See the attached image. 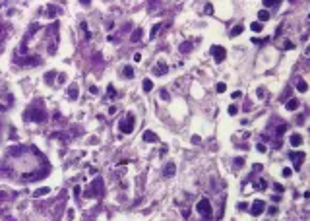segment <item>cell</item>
<instances>
[{
    "label": "cell",
    "instance_id": "7c38bea8",
    "mask_svg": "<svg viewBox=\"0 0 310 221\" xmlns=\"http://www.w3.org/2000/svg\"><path fill=\"white\" fill-rule=\"evenodd\" d=\"M141 37H144V29L138 27V29H134V31H132V37H130V41H132V43H138Z\"/></svg>",
    "mask_w": 310,
    "mask_h": 221
},
{
    "label": "cell",
    "instance_id": "d590c367",
    "mask_svg": "<svg viewBox=\"0 0 310 221\" xmlns=\"http://www.w3.org/2000/svg\"><path fill=\"white\" fill-rule=\"evenodd\" d=\"M291 175H293V169L285 167V169H283V177H291Z\"/></svg>",
    "mask_w": 310,
    "mask_h": 221
},
{
    "label": "cell",
    "instance_id": "603a6c76",
    "mask_svg": "<svg viewBox=\"0 0 310 221\" xmlns=\"http://www.w3.org/2000/svg\"><path fill=\"white\" fill-rule=\"evenodd\" d=\"M258 18H260V23H262V22H267V19H270V12H267V10H260V12H258Z\"/></svg>",
    "mask_w": 310,
    "mask_h": 221
},
{
    "label": "cell",
    "instance_id": "7bdbcfd3",
    "mask_svg": "<svg viewBox=\"0 0 310 221\" xmlns=\"http://www.w3.org/2000/svg\"><path fill=\"white\" fill-rule=\"evenodd\" d=\"M80 192H82V188H80V186H74V196H76V198L80 196Z\"/></svg>",
    "mask_w": 310,
    "mask_h": 221
},
{
    "label": "cell",
    "instance_id": "8d00e7d4",
    "mask_svg": "<svg viewBox=\"0 0 310 221\" xmlns=\"http://www.w3.org/2000/svg\"><path fill=\"white\" fill-rule=\"evenodd\" d=\"M258 151H260V153H266V151H267V146H264V144H258Z\"/></svg>",
    "mask_w": 310,
    "mask_h": 221
},
{
    "label": "cell",
    "instance_id": "ab89813d",
    "mask_svg": "<svg viewBox=\"0 0 310 221\" xmlns=\"http://www.w3.org/2000/svg\"><path fill=\"white\" fill-rule=\"evenodd\" d=\"M267 213H270V215H275V213H277V208H275V206H271L270 209H267Z\"/></svg>",
    "mask_w": 310,
    "mask_h": 221
},
{
    "label": "cell",
    "instance_id": "7402d4cb",
    "mask_svg": "<svg viewBox=\"0 0 310 221\" xmlns=\"http://www.w3.org/2000/svg\"><path fill=\"white\" fill-rule=\"evenodd\" d=\"M49 192H51L49 188H47V186H43V188H39V190H35V192H33V196H35V198H41V196H47Z\"/></svg>",
    "mask_w": 310,
    "mask_h": 221
},
{
    "label": "cell",
    "instance_id": "836d02e7",
    "mask_svg": "<svg viewBox=\"0 0 310 221\" xmlns=\"http://www.w3.org/2000/svg\"><path fill=\"white\" fill-rule=\"evenodd\" d=\"M239 113V107L236 105H229V114H236Z\"/></svg>",
    "mask_w": 310,
    "mask_h": 221
},
{
    "label": "cell",
    "instance_id": "5bb4252c",
    "mask_svg": "<svg viewBox=\"0 0 310 221\" xmlns=\"http://www.w3.org/2000/svg\"><path fill=\"white\" fill-rule=\"evenodd\" d=\"M56 12H58V6H54V4H49V8L45 10V16H47V18H54Z\"/></svg>",
    "mask_w": 310,
    "mask_h": 221
},
{
    "label": "cell",
    "instance_id": "ffe728a7",
    "mask_svg": "<svg viewBox=\"0 0 310 221\" xmlns=\"http://www.w3.org/2000/svg\"><path fill=\"white\" fill-rule=\"evenodd\" d=\"M159 138H157V134H153V132H144V142H157Z\"/></svg>",
    "mask_w": 310,
    "mask_h": 221
},
{
    "label": "cell",
    "instance_id": "7dc6e473",
    "mask_svg": "<svg viewBox=\"0 0 310 221\" xmlns=\"http://www.w3.org/2000/svg\"><path fill=\"white\" fill-rule=\"evenodd\" d=\"M2 35H4V25L0 23V39H2Z\"/></svg>",
    "mask_w": 310,
    "mask_h": 221
},
{
    "label": "cell",
    "instance_id": "d4e9b609",
    "mask_svg": "<svg viewBox=\"0 0 310 221\" xmlns=\"http://www.w3.org/2000/svg\"><path fill=\"white\" fill-rule=\"evenodd\" d=\"M242 31H244V27H242V25H235V27L231 29V37H236V35H240Z\"/></svg>",
    "mask_w": 310,
    "mask_h": 221
},
{
    "label": "cell",
    "instance_id": "f6af8a7d",
    "mask_svg": "<svg viewBox=\"0 0 310 221\" xmlns=\"http://www.w3.org/2000/svg\"><path fill=\"white\" fill-rule=\"evenodd\" d=\"M134 60H136V62L141 60V54H140V52H136V54H134Z\"/></svg>",
    "mask_w": 310,
    "mask_h": 221
},
{
    "label": "cell",
    "instance_id": "f1b7e54d",
    "mask_svg": "<svg viewBox=\"0 0 310 221\" xmlns=\"http://www.w3.org/2000/svg\"><path fill=\"white\" fill-rule=\"evenodd\" d=\"M54 78H56V72H49V74H47V76H45V82L52 83V82H54Z\"/></svg>",
    "mask_w": 310,
    "mask_h": 221
},
{
    "label": "cell",
    "instance_id": "ac0fdd59",
    "mask_svg": "<svg viewBox=\"0 0 310 221\" xmlns=\"http://www.w3.org/2000/svg\"><path fill=\"white\" fill-rule=\"evenodd\" d=\"M122 76H124V78H128V80H132V78H134V68H132V66H124Z\"/></svg>",
    "mask_w": 310,
    "mask_h": 221
},
{
    "label": "cell",
    "instance_id": "f35d334b",
    "mask_svg": "<svg viewBox=\"0 0 310 221\" xmlns=\"http://www.w3.org/2000/svg\"><path fill=\"white\" fill-rule=\"evenodd\" d=\"M182 217H184V219H188V217H190V209H182Z\"/></svg>",
    "mask_w": 310,
    "mask_h": 221
},
{
    "label": "cell",
    "instance_id": "8992f818",
    "mask_svg": "<svg viewBox=\"0 0 310 221\" xmlns=\"http://www.w3.org/2000/svg\"><path fill=\"white\" fill-rule=\"evenodd\" d=\"M211 54H213V60L219 64V62H223V60H225V56H227V51H225L223 47L213 45V47H211Z\"/></svg>",
    "mask_w": 310,
    "mask_h": 221
},
{
    "label": "cell",
    "instance_id": "5b68a950",
    "mask_svg": "<svg viewBox=\"0 0 310 221\" xmlns=\"http://www.w3.org/2000/svg\"><path fill=\"white\" fill-rule=\"evenodd\" d=\"M289 157H291V161L295 163V171H301L302 161L306 159V153H304V151H291V153H289Z\"/></svg>",
    "mask_w": 310,
    "mask_h": 221
},
{
    "label": "cell",
    "instance_id": "3957f363",
    "mask_svg": "<svg viewBox=\"0 0 310 221\" xmlns=\"http://www.w3.org/2000/svg\"><path fill=\"white\" fill-rule=\"evenodd\" d=\"M103 192H105V188H103V181L97 177L95 181L91 182V186H89V190L85 192V196H87V198H93V196H101Z\"/></svg>",
    "mask_w": 310,
    "mask_h": 221
},
{
    "label": "cell",
    "instance_id": "d6986e66",
    "mask_svg": "<svg viewBox=\"0 0 310 221\" xmlns=\"http://www.w3.org/2000/svg\"><path fill=\"white\" fill-rule=\"evenodd\" d=\"M141 86H144V91H145V93H149L151 89H153V82H151L149 78H145V80L141 82Z\"/></svg>",
    "mask_w": 310,
    "mask_h": 221
},
{
    "label": "cell",
    "instance_id": "4fadbf2b",
    "mask_svg": "<svg viewBox=\"0 0 310 221\" xmlns=\"http://www.w3.org/2000/svg\"><path fill=\"white\" fill-rule=\"evenodd\" d=\"M298 105H301V103H298V99L293 97V99H289V101L285 103V109H287V111H297Z\"/></svg>",
    "mask_w": 310,
    "mask_h": 221
},
{
    "label": "cell",
    "instance_id": "bcb514c9",
    "mask_svg": "<svg viewBox=\"0 0 310 221\" xmlns=\"http://www.w3.org/2000/svg\"><path fill=\"white\" fill-rule=\"evenodd\" d=\"M264 95H266V93H264V89L258 87V97H264Z\"/></svg>",
    "mask_w": 310,
    "mask_h": 221
},
{
    "label": "cell",
    "instance_id": "cb8c5ba5",
    "mask_svg": "<svg viewBox=\"0 0 310 221\" xmlns=\"http://www.w3.org/2000/svg\"><path fill=\"white\" fill-rule=\"evenodd\" d=\"M107 97H109V99H114V97H117V89H114V86H111V83L107 86Z\"/></svg>",
    "mask_w": 310,
    "mask_h": 221
},
{
    "label": "cell",
    "instance_id": "30bf717a",
    "mask_svg": "<svg viewBox=\"0 0 310 221\" xmlns=\"http://www.w3.org/2000/svg\"><path fill=\"white\" fill-rule=\"evenodd\" d=\"M39 62H41L39 56H27V58H19L18 64L19 66H31V64H39Z\"/></svg>",
    "mask_w": 310,
    "mask_h": 221
},
{
    "label": "cell",
    "instance_id": "7a4b0ae2",
    "mask_svg": "<svg viewBox=\"0 0 310 221\" xmlns=\"http://www.w3.org/2000/svg\"><path fill=\"white\" fill-rule=\"evenodd\" d=\"M23 118L31 120V122H45V120H47V113L41 107H29L23 113Z\"/></svg>",
    "mask_w": 310,
    "mask_h": 221
},
{
    "label": "cell",
    "instance_id": "9c48e42d",
    "mask_svg": "<svg viewBox=\"0 0 310 221\" xmlns=\"http://www.w3.org/2000/svg\"><path fill=\"white\" fill-rule=\"evenodd\" d=\"M167 72H169V66H167V62H157V64L153 66V74H155V76H165Z\"/></svg>",
    "mask_w": 310,
    "mask_h": 221
},
{
    "label": "cell",
    "instance_id": "e0dca14e",
    "mask_svg": "<svg viewBox=\"0 0 310 221\" xmlns=\"http://www.w3.org/2000/svg\"><path fill=\"white\" fill-rule=\"evenodd\" d=\"M178 51H180L182 54L190 52V51H192V43H190V41H184V43H180V47H178Z\"/></svg>",
    "mask_w": 310,
    "mask_h": 221
},
{
    "label": "cell",
    "instance_id": "e575fe53",
    "mask_svg": "<svg viewBox=\"0 0 310 221\" xmlns=\"http://www.w3.org/2000/svg\"><path fill=\"white\" fill-rule=\"evenodd\" d=\"M283 49H295V43H291V41H285V43H283Z\"/></svg>",
    "mask_w": 310,
    "mask_h": 221
},
{
    "label": "cell",
    "instance_id": "8fae6325",
    "mask_svg": "<svg viewBox=\"0 0 310 221\" xmlns=\"http://www.w3.org/2000/svg\"><path fill=\"white\" fill-rule=\"evenodd\" d=\"M78 95H80V87H78L76 83H72V86L68 87V97H70V99H78Z\"/></svg>",
    "mask_w": 310,
    "mask_h": 221
},
{
    "label": "cell",
    "instance_id": "ee69618b",
    "mask_svg": "<svg viewBox=\"0 0 310 221\" xmlns=\"http://www.w3.org/2000/svg\"><path fill=\"white\" fill-rule=\"evenodd\" d=\"M233 97H235V99H239V97H242V91H235V93H233Z\"/></svg>",
    "mask_w": 310,
    "mask_h": 221
},
{
    "label": "cell",
    "instance_id": "b9f144b4",
    "mask_svg": "<svg viewBox=\"0 0 310 221\" xmlns=\"http://www.w3.org/2000/svg\"><path fill=\"white\" fill-rule=\"evenodd\" d=\"M97 91H99V89H97V86H89V93H93V95H95Z\"/></svg>",
    "mask_w": 310,
    "mask_h": 221
},
{
    "label": "cell",
    "instance_id": "52a82bcc",
    "mask_svg": "<svg viewBox=\"0 0 310 221\" xmlns=\"http://www.w3.org/2000/svg\"><path fill=\"white\" fill-rule=\"evenodd\" d=\"M266 212V202L264 200H256L254 204H252V208H250V213L252 215H262Z\"/></svg>",
    "mask_w": 310,
    "mask_h": 221
},
{
    "label": "cell",
    "instance_id": "4316f807",
    "mask_svg": "<svg viewBox=\"0 0 310 221\" xmlns=\"http://www.w3.org/2000/svg\"><path fill=\"white\" fill-rule=\"evenodd\" d=\"M163 27V23H155L153 27H151V39H155V35L159 33V29Z\"/></svg>",
    "mask_w": 310,
    "mask_h": 221
},
{
    "label": "cell",
    "instance_id": "83f0119b",
    "mask_svg": "<svg viewBox=\"0 0 310 221\" xmlns=\"http://www.w3.org/2000/svg\"><path fill=\"white\" fill-rule=\"evenodd\" d=\"M262 6H266V8H275V6H279V2H273V0H264V4Z\"/></svg>",
    "mask_w": 310,
    "mask_h": 221
},
{
    "label": "cell",
    "instance_id": "4dcf8cb0",
    "mask_svg": "<svg viewBox=\"0 0 310 221\" xmlns=\"http://www.w3.org/2000/svg\"><path fill=\"white\" fill-rule=\"evenodd\" d=\"M159 95H161V99H163V101H169V91H167V89H161V91H159Z\"/></svg>",
    "mask_w": 310,
    "mask_h": 221
},
{
    "label": "cell",
    "instance_id": "9a60e30c",
    "mask_svg": "<svg viewBox=\"0 0 310 221\" xmlns=\"http://www.w3.org/2000/svg\"><path fill=\"white\" fill-rule=\"evenodd\" d=\"M254 188H256V190H266V188H267V181H266L264 177L258 178V181L254 182Z\"/></svg>",
    "mask_w": 310,
    "mask_h": 221
},
{
    "label": "cell",
    "instance_id": "74e56055",
    "mask_svg": "<svg viewBox=\"0 0 310 221\" xmlns=\"http://www.w3.org/2000/svg\"><path fill=\"white\" fill-rule=\"evenodd\" d=\"M273 188H275V190H277V192H283V190H285V188H283V186H281V184H279V182H275V184H273Z\"/></svg>",
    "mask_w": 310,
    "mask_h": 221
},
{
    "label": "cell",
    "instance_id": "ba28073f",
    "mask_svg": "<svg viewBox=\"0 0 310 221\" xmlns=\"http://www.w3.org/2000/svg\"><path fill=\"white\" fill-rule=\"evenodd\" d=\"M175 173H176V163H175V161H169V163L165 165V169H163V177L171 178V177H175Z\"/></svg>",
    "mask_w": 310,
    "mask_h": 221
},
{
    "label": "cell",
    "instance_id": "277c9868",
    "mask_svg": "<svg viewBox=\"0 0 310 221\" xmlns=\"http://www.w3.org/2000/svg\"><path fill=\"white\" fill-rule=\"evenodd\" d=\"M134 122H136V118H134V114H126V117L120 120V124H118V128H120V132H124V134H130L134 130Z\"/></svg>",
    "mask_w": 310,
    "mask_h": 221
},
{
    "label": "cell",
    "instance_id": "6da1fadb",
    "mask_svg": "<svg viewBox=\"0 0 310 221\" xmlns=\"http://www.w3.org/2000/svg\"><path fill=\"white\" fill-rule=\"evenodd\" d=\"M196 212L202 215V219L204 221H211V217H213V209H211V202H209L207 198H202V200H198V204H196Z\"/></svg>",
    "mask_w": 310,
    "mask_h": 221
},
{
    "label": "cell",
    "instance_id": "1f68e13d",
    "mask_svg": "<svg viewBox=\"0 0 310 221\" xmlns=\"http://www.w3.org/2000/svg\"><path fill=\"white\" fill-rule=\"evenodd\" d=\"M235 167H242L244 165V157H235Z\"/></svg>",
    "mask_w": 310,
    "mask_h": 221
},
{
    "label": "cell",
    "instance_id": "2e32d148",
    "mask_svg": "<svg viewBox=\"0 0 310 221\" xmlns=\"http://www.w3.org/2000/svg\"><path fill=\"white\" fill-rule=\"evenodd\" d=\"M297 89H298L301 93H306V91H308V83L304 82L302 78H298V80H297Z\"/></svg>",
    "mask_w": 310,
    "mask_h": 221
},
{
    "label": "cell",
    "instance_id": "484cf974",
    "mask_svg": "<svg viewBox=\"0 0 310 221\" xmlns=\"http://www.w3.org/2000/svg\"><path fill=\"white\" fill-rule=\"evenodd\" d=\"M285 132H287V124H285V122H281L279 126H277L275 134H277V136H283V134H285Z\"/></svg>",
    "mask_w": 310,
    "mask_h": 221
},
{
    "label": "cell",
    "instance_id": "60d3db41",
    "mask_svg": "<svg viewBox=\"0 0 310 221\" xmlns=\"http://www.w3.org/2000/svg\"><path fill=\"white\" fill-rule=\"evenodd\" d=\"M304 120H306V117H304V114H301V117L297 118V124H304Z\"/></svg>",
    "mask_w": 310,
    "mask_h": 221
},
{
    "label": "cell",
    "instance_id": "c3c4849f",
    "mask_svg": "<svg viewBox=\"0 0 310 221\" xmlns=\"http://www.w3.org/2000/svg\"><path fill=\"white\" fill-rule=\"evenodd\" d=\"M2 200H4V192H0V202H2Z\"/></svg>",
    "mask_w": 310,
    "mask_h": 221
},
{
    "label": "cell",
    "instance_id": "f546056e",
    "mask_svg": "<svg viewBox=\"0 0 310 221\" xmlns=\"http://www.w3.org/2000/svg\"><path fill=\"white\" fill-rule=\"evenodd\" d=\"M250 29H252V31H254V33H258V31H262V23H260V22H256V23H252V25H250Z\"/></svg>",
    "mask_w": 310,
    "mask_h": 221
},
{
    "label": "cell",
    "instance_id": "44dd1931",
    "mask_svg": "<svg viewBox=\"0 0 310 221\" xmlns=\"http://www.w3.org/2000/svg\"><path fill=\"white\" fill-rule=\"evenodd\" d=\"M291 144L295 146V147H298V146L302 144V136H301V134H293V136H291Z\"/></svg>",
    "mask_w": 310,
    "mask_h": 221
},
{
    "label": "cell",
    "instance_id": "d6a6232c",
    "mask_svg": "<svg viewBox=\"0 0 310 221\" xmlns=\"http://www.w3.org/2000/svg\"><path fill=\"white\" fill-rule=\"evenodd\" d=\"M215 89H217V93H225V89H227V86H225V83L221 82V83H217V87H215Z\"/></svg>",
    "mask_w": 310,
    "mask_h": 221
}]
</instances>
